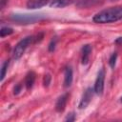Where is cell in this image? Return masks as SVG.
Returning a JSON list of instances; mask_svg holds the SVG:
<instances>
[{"label":"cell","instance_id":"cell-15","mask_svg":"<svg viewBox=\"0 0 122 122\" xmlns=\"http://www.w3.org/2000/svg\"><path fill=\"white\" fill-rule=\"evenodd\" d=\"M56 43H57V37L54 36V37L51 38V42H50V44H49V47H48L49 51H51V52L54 51L55 47H56Z\"/></svg>","mask_w":122,"mask_h":122},{"label":"cell","instance_id":"cell-14","mask_svg":"<svg viewBox=\"0 0 122 122\" xmlns=\"http://www.w3.org/2000/svg\"><path fill=\"white\" fill-rule=\"evenodd\" d=\"M9 64H10V62H9V60H7V61H5V62L3 63L2 67H1V78H0L1 81H3L4 78H5V76H6V73H7V71H8Z\"/></svg>","mask_w":122,"mask_h":122},{"label":"cell","instance_id":"cell-22","mask_svg":"<svg viewBox=\"0 0 122 122\" xmlns=\"http://www.w3.org/2000/svg\"><path fill=\"white\" fill-rule=\"evenodd\" d=\"M120 102H121V103H122V96H121V97H120Z\"/></svg>","mask_w":122,"mask_h":122},{"label":"cell","instance_id":"cell-1","mask_svg":"<svg viewBox=\"0 0 122 122\" xmlns=\"http://www.w3.org/2000/svg\"><path fill=\"white\" fill-rule=\"evenodd\" d=\"M92 20L98 24H107L122 20V6L111 7L109 9L103 10L97 12L93 16Z\"/></svg>","mask_w":122,"mask_h":122},{"label":"cell","instance_id":"cell-5","mask_svg":"<svg viewBox=\"0 0 122 122\" xmlns=\"http://www.w3.org/2000/svg\"><path fill=\"white\" fill-rule=\"evenodd\" d=\"M93 92H94V90L92 89V88H87L86 89V91L84 92V93L82 95V98H81V100L79 102V105H78L80 110L86 109L88 107V105L90 104V102H91V100L92 98Z\"/></svg>","mask_w":122,"mask_h":122},{"label":"cell","instance_id":"cell-13","mask_svg":"<svg viewBox=\"0 0 122 122\" xmlns=\"http://www.w3.org/2000/svg\"><path fill=\"white\" fill-rule=\"evenodd\" d=\"M12 33H13V30L10 27H2L0 30V35L2 38L5 36H8V35H10Z\"/></svg>","mask_w":122,"mask_h":122},{"label":"cell","instance_id":"cell-12","mask_svg":"<svg viewBox=\"0 0 122 122\" xmlns=\"http://www.w3.org/2000/svg\"><path fill=\"white\" fill-rule=\"evenodd\" d=\"M99 1H101V0H79V2L77 3V6H79V7H90V6H92L94 4L99 3Z\"/></svg>","mask_w":122,"mask_h":122},{"label":"cell","instance_id":"cell-9","mask_svg":"<svg viewBox=\"0 0 122 122\" xmlns=\"http://www.w3.org/2000/svg\"><path fill=\"white\" fill-rule=\"evenodd\" d=\"M92 53V46L90 44H86L82 48V64L87 65L90 60V56Z\"/></svg>","mask_w":122,"mask_h":122},{"label":"cell","instance_id":"cell-3","mask_svg":"<svg viewBox=\"0 0 122 122\" xmlns=\"http://www.w3.org/2000/svg\"><path fill=\"white\" fill-rule=\"evenodd\" d=\"M34 43V36H27L20 40L14 47L12 51V57L14 59H19L27 50V48L31 44Z\"/></svg>","mask_w":122,"mask_h":122},{"label":"cell","instance_id":"cell-18","mask_svg":"<svg viewBox=\"0 0 122 122\" xmlns=\"http://www.w3.org/2000/svg\"><path fill=\"white\" fill-rule=\"evenodd\" d=\"M22 91V84L21 83H18L15 85V87L13 88V94L14 95H17L18 93H20V92Z\"/></svg>","mask_w":122,"mask_h":122},{"label":"cell","instance_id":"cell-21","mask_svg":"<svg viewBox=\"0 0 122 122\" xmlns=\"http://www.w3.org/2000/svg\"><path fill=\"white\" fill-rule=\"evenodd\" d=\"M115 44H122V37H118L115 40Z\"/></svg>","mask_w":122,"mask_h":122},{"label":"cell","instance_id":"cell-17","mask_svg":"<svg viewBox=\"0 0 122 122\" xmlns=\"http://www.w3.org/2000/svg\"><path fill=\"white\" fill-rule=\"evenodd\" d=\"M51 74H50V73L45 74V75H44V78H43V85H44V87L48 88V87L50 86V84H51Z\"/></svg>","mask_w":122,"mask_h":122},{"label":"cell","instance_id":"cell-20","mask_svg":"<svg viewBox=\"0 0 122 122\" xmlns=\"http://www.w3.org/2000/svg\"><path fill=\"white\" fill-rule=\"evenodd\" d=\"M44 37V34L43 33H38L36 36H34V43H37V42H40Z\"/></svg>","mask_w":122,"mask_h":122},{"label":"cell","instance_id":"cell-10","mask_svg":"<svg viewBox=\"0 0 122 122\" xmlns=\"http://www.w3.org/2000/svg\"><path fill=\"white\" fill-rule=\"evenodd\" d=\"M35 77H36V74L32 71H30L27 73V75L25 77V86L28 90H30L33 87V84L35 82Z\"/></svg>","mask_w":122,"mask_h":122},{"label":"cell","instance_id":"cell-6","mask_svg":"<svg viewBox=\"0 0 122 122\" xmlns=\"http://www.w3.org/2000/svg\"><path fill=\"white\" fill-rule=\"evenodd\" d=\"M69 92H66L64 94H62L61 96H59V98L57 99L56 103H55V110L56 112H62L65 111L66 109V105H67V102H68V99H69Z\"/></svg>","mask_w":122,"mask_h":122},{"label":"cell","instance_id":"cell-7","mask_svg":"<svg viewBox=\"0 0 122 122\" xmlns=\"http://www.w3.org/2000/svg\"><path fill=\"white\" fill-rule=\"evenodd\" d=\"M72 83V69L71 66L65 68L64 71V88H69Z\"/></svg>","mask_w":122,"mask_h":122},{"label":"cell","instance_id":"cell-16","mask_svg":"<svg viewBox=\"0 0 122 122\" xmlns=\"http://www.w3.org/2000/svg\"><path fill=\"white\" fill-rule=\"evenodd\" d=\"M116 59H117V53L116 52H113L111 55L110 59H109V65L111 66V68H114L115 63H116Z\"/></svg>","mask_w":122,"mask_h":122},{"label":"cell","instance_id":"cell-19","mask_svg":"<svg viewBox=\"0 0 122 122\" xmlns=\"http://www.w3.org/2000/svg\"><path fill=\"white\" fill-rule=\"evenodd\" d=\"M74 120H75V113H74V112L69 113V114L67 115V117L65 118V121H67V122H72V121H74Z\"/></svg>","mask_w":122,"mask_h":122},{"label":"cell","instance_id":"cell-11","mask_svg":"<svg viewBox=\"0 0 122 122\" xmlns=\"http://www.w3.org/2000/svg\"><path fill=\"white\" fill-rule=\"evenodd\" d=\"M74 1L76 0H52L51 3V6L54 8H63L68 5H71Z\"/></svg>","mask_w":122,"mask_h":122},{"label":"cell","instance_id":"cell-8","mask_svg":"<svg viewBox=\"0 0 122 122\" xmlns=\"http://www.w3.org/2000/svg\"><path fill=\"white\" fill-rule=\"evenodd\" d=\"M50 0H28L27 1V7L30 10H35L44 7L46 4L49 3Z\"/></svg>","mask_w":122,"mask_h":122},{"label":"cell","instance_id":"cell-2","mask_svg":"<svg viewBox=\"0 0 122 122\" xmlns=\"http://www.w3.org/2000/svg\"><path fill=\"white\" fill-rule=\"evenodd\" d=\"M44 18L42 14H20V13H15L11 14L10 16V19L17 24H33L37 21H40Z\"/></svg>","mask_w":122,"mask_h":122},{"label":"cell","instance_id":"cell-23","mask_svg":"<svg viewBox=\"0 0 122 122\" xmlns=\"http://www.w3.org/2000/svg\"><path fill=\"white\" fill-rule=\"evenodd\" d=\"M111 1H112V2H113V1H118V0H111Z\"/></svg>","mask_w":122,"mask_h":122},{"label":"cell","instance_id":"cell-4","mask_svg":"<svg viewBox=\"0 0 122 122\" xmlns=\"http://www.w3.org/2000/svg\"><path fill=\"white\" fill-rule=\"evenodd\" d=\"M104 83H105V70L101 69L97 73V77L95 79V83L93 87L94 92L96 94H102L104 91Z\"/></svg>","mask_w":122,"mask_h":122}]
</instances>
